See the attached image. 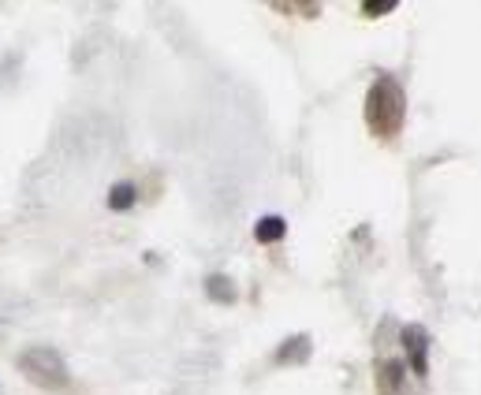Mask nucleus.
I'll return each instance as SVG.
<instances>
[{
	"instance_id": "1",
	"label": "nucleus",
	"mask_w": 481,
	"mask_h": 395,
	"mask_svg": "<svg viewBox=\"0 0 481 395\" xmlns=\"http://www.w3.org/2000/svg\"><path fill=\"white\" fill-rule=\"evenodd\" d=\"M403 89L392 75H381L370 89V98H366V119H370V127L381 135V138H392L403 124Z\"/></svg>"
},
{
	"instance_id": "2",
	"label": "nucleus",
	"mask_w": 481,
	"mask_h": 395,
	"mask_svg": "<svg viewBox=\"0 0 481 395\" xmlns=\"http://www.w3.org/2000/svg\"><path fill=\"white\" fill-rule=\"evenodd\" d=\"M19 370L26 381H34L45 391H60L68 384V366L52 347H26L19 354Z\"/></svg>"
},
{
	"instance_id": "3",
	"label": "nucleus",
	"mask_w": 481,
	"mask_h": 395,
	"mask_svg": "<svg viewBox=\"0 0 481 395\" xmlns=\"http://www.w3.org/2000/svg\"><path fill=\"white\" fill-rule=\"evenodd\" d=\"M403 347H407V358H410V370L414 373H426V328H403Z\"/></svg>"
},
{
	"instance_id": "4",
	"label": "nucleus",
	"mask_w": 481,
	"mask_h": 395,
	"mask_svg": "<svg viewBox=\"0 0 481 395\" xmlns=\"http://www.w3.org/2000/svg\"><path fill=\"white\" fill-rule=\"evenodd\" d=\"M310 354V340L307 336H291L280 351H277V362H280V366H295V362H303Z\"/></svg>"
},
{
	"instance_id": "5",
	"label": "nucleus",
	"mask_w": 481,
	"mask_h": 395,
	"mask_svg": "<svg viewBox=\"0 0 481 395\" xmlns=\"http://www.w3.org/2000/svg\"><path fill=\"white\" fill-rule=\"evenodd\" d=\"M284 231H288V224L280 217H261L254 224V239L258 242H277V239H284Z\"/></svg>"
},
{
	"instance_id": "6",
	"label": "nucleus",
	"mask_w": 481,
	"mask_h": 395,
	"mask_svg": "<svg viewBox=\"0 0 481 395\" xmlns=\"http://www.w3.org/2000/svg\"><path fill=\"white\" fill-rule=\"evenodd\" d=\"M135 205V183H116L112 191H108V209L112 212H124V209H131Z\"/></svg>"
},
{
	"instance_id": "7",
	"label": "nucleus",
	"mask_w": 481,
	"mask_h": 395,
	"mask_svg": "<svg viewBox=\"0 0 481 395\" xmlns=\"http://www.w3.org/2000/svg\"><path fill=\"white\" fill-rule=\"evenodd\" d=\"M209 291H217L224 302H231V284L228 280H209Z\"/></svg>"
},
{
	"instance_id": "8",
	"label": "nucleus",
	"mask_w": 481,
	"mask_h": 395,
	"mask_svg": "<svg viewBox=\"0 0 481 395\" xmlns=\"http://www.w3.org/2000/svg\"><path fill=\"white\" fill-rule=\"evenodd\" d=\"M392 8H396V5H388V0H373L366 12H370V15H384V12H392Z\"/></svg>"
}]
</instances>
